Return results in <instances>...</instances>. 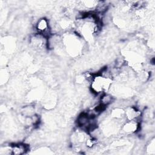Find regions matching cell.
Returning <instances> with one entry per match:
<instances>
[{"label": "cell", "mask_w": 155, "mask_h": 155, "mask_svg": "<svg viewBox=\"0 0 155 155\" xmlns=\"http://www.w3.org/2000/svg\"><path fill=\"white\" fill-rule=\"evenodd\" d=\"M62 47L70 56L78 57L84 51L85 41L76 31H66L62 36Z\"/></svg>", "instance_id": "1"}, {"label": "cell", "mask_w": 155, "mask_h": 155, "mask_svg": "<svg viewBox=\"0 0 155 155\" xmlns=\"http://www.w3.org/2000/svg\"><path fill=\"white\" fill-rule=\"evenodd\" d=\"M113 79L104 70L101 73L94 74L90 83V88L94 94H102L110 91Z\"/></svg>", "instance_id": "2"}, {"label": "cell", "mask_w": 155, "mask_h": 155, "mask_svg": "<svg viewBox=\"0 0 155 155\" xmlns=\"http://www.w3.org/2000/svg\"><path fill=\"white\" fill-rule=\"evenodd\" d=\"M35 28L36 33L41 35L47 38L52 34L50 22L48 19L45 18H39L35 23Z\"/></svg>", "instance_id": "3"}, {"label": "cell", "mask_w": 155, "mask_h": 155, "mask_svg": "<svg viewBox=\"0 0 155 155\" xmlns=\"http://www.w3.org/2000/svg\"><path fill=\"white\" fill-rule=\"evenodd\" d=\"M140 122L139 120H125L121 126L120 131L124 134L130 136L136 133L140 128Z\"/></svg>", "instance_id": "4"}, {"label": "cell", "mask_w": 155, "mask_h": 155, "mask_svg": "<svg viewBox=\"0 0 155 155\" xmlns=\"http://www.w3.org/2000/svg\"><path fill=\"white\" fill-rule=\"evenodd\" d=\"M11 154L22 155L26 154L29 151V147L24 143H16L10 145Z\"/></svg>", "instance_id": "5"}, {"label": "cell", "mask_w": 155, "mask_h": 155, "mask_svg": "<svg viewBox=\"0 0 155 155\" xmlns=\"http://www.w3.org/2000/svg\"><path fill=\"white\" fill-rule=\"evenodd\" d=\"M110 117L124 123L125 121V108L121 107H116L113 108L110 111Z\"/></svg>", "instance_id": "6"}, {"label": "cell", "mask_w": 155, "mask_h": 155, "mask_svg": "<svg viewBox=\"0 0 155 155\" xmlns=\"http://www.w3.org/2000/svg\"><path fill=\"white\" fill-rule=\"evenodd\" d=\"M101 96L99 99V103L104 105L105 107H107L108 105L111 104L114 101V96L108 93H105L101 94Z\"/></svg>", "instance_id": "7"}, {"label": "cell", "mask_w": 155, "mask_h": 155, "mask_svg": "<svg viewBox=\"0 0 155 155\" xmlns=\"http://www.w3.org/2000/svg\"><path fill=\"white\" fill-rule=\"evenodd\" d=\"M4 50H5V51L7 53H12L16 47V43L15 41L14 40H13V39H11L10 38H5L4 39Z\"/></svg>", "instance_id": "8"}, {"label": "cell", "mask_w": 155, "mask_h": 155, "mask_svg": "<svg viewBox=\"0 0 155 155\" xmlns=\"http://www.w3.org/2000/svg\"><path fill=\"white\" fill-rule=\"evenodd\" d=\"M145 150L147 154H154L155 153V142L154 138H153L150 141L147 143L145 147Z\"/></svg>", "instance_id": "9"}]
</instances>
